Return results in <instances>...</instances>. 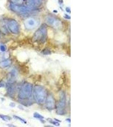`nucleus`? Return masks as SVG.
Instances as JSON below:
<instances>
[{
    "label": "nucleus",
    "instance_id": "1",
    "mask_svg": "<svg viewBox=\"0 0 113 127\" xmlns=\"http://www.w3.org/2000/svg\"><path fill=\"white\" fill-rule=\"evenodd\" d=\"M32 85L26 82L21 87L18 94V97L22 102L28 101L32 97Z\"/></svg>",
    "mask_w": 113,
    "mask_h": 127
},
{
    "label": "nucleus",
    "instance_id": "2",
    "mask_svg": "<svg viewBox=\"0 0 113 127\" xmlns=\"http://www.w3.org/2000/svg\"><path fill=\"white\" fill-rule=\"evenodd\" d=\"M47 92L44 87L36 85L34 89V97L35 101L39 104H43L46 101Z\"/></svg>",
    "mask_w": 113,
    "mask_h": 127
},
{
    "label": "nucleus",
    "instance_id": "3",
    "mask_svg": "<svg viewBox=\"0 0 113 127\" xmlns=\"http://www.w3.org/2000/svg\"><path fill=\"white\" fill-rule=\"evenodd\" d=\"M47 35L46 26L43 25L35 33L33 36V41L35 42L43 43L46 39Z\"/></svg>",
    "mask_w": 113,
    "mask_h": 127
},
{
    "label": "nucleus",
    "instance_id": "4",
    "mask_svg": "<svg viewBox=\"0 0 113 127\" xmlns=\"http://www.w3.org/2000/svg\"><path fill=\"white\" fill-rule=\"evenodd\" d=\"M66 99L65 94L64 92H61L60 95V98L57 105V113L59 115H63L66 114Z\"/></svg>",
    "mask_w": 113,
    "mask_h": 127
},
{
    "label": "nucleus",
    "instance_id": "5",
    "mask_svg": "<svg viewBox=\"0 0 113 127\" xmlns=\"http://www.w3.org/2000/svg\"><path fill=\"white\" fill-rule=\"evenodd\" d=\"M39 23L38 20L33 18H27L24 22L25 28L29 30L36 28L38 26Z\"/></svg>",
    "mask_w": 113,
    "mask_h": 127
},
{
    "label": "nucleus",
    "instance_id": "6",
    "mask_svg": "<svg viewBox=\"0 0 113 127\" xmlns=\"http://www.w3.org/2000/svg\"><path fill=\"white\" fill-rule=\"evenodd\" d=\"M10 8L14 12L22 13H25L29 12L31 11V9L29 7L13 4H10Z\"/></svg>",
    "mask_w": 113,
    "mask_h": 127
},
{
    "label": "nucleus",
    "instance_id": "7",
    "mask_svg": "<svg viewBox=\"0 0 113 127\" xmlns=\"http://www.w3.org/2000/svg\"><path fill=\"white\" fill-rule=\"evenodd\" d=\"M9 29L13 34H18L19 32V26L18 23L14 19H10L7 23Z\"/></svg>",
    "mask_w": 113,
    "mask_h": 127
},
{
    "label": "nucleus",
    "instance_id": "8",
    "mask_svg": "<svg viewBox=\"0 0 113 127\" xmlns=\"http://www.w3.org/2000/svg\"><path fill=\"white\" fill-rule=\"evenodd\" d=\"M46 105L47 109L49 110H52L55 108L56 103L54 98L51 95H50L47 97Z\"/></svg>",
    "mask_w": 113,
    "mask_h": 127
},
{
    "label": "nucleus",
    "instance_id": "9",
    "mask_svg": "<svg viewBox=\"0 0 113 127\" xmlns=\"http://www.w3.org/2000/svg\"><path fill=\"white\" fill-rule=\"evenodd\" d=\"M7 92L9 95L12 97L14 95V93L16 92V87L14 82H9L8 84L7 85Z\"/></svg>",
    "mask_w": 113,
    "mask_h": 127
},
{
    "label": "nucleus",
    "instance_id": "10",
    "mask_svg": "<svg viewBox=\"0 0 113 127\" xmlns=\"http://www.w3.org/2000/svg\"><path fill=\"white\" fill-rule=\"evenodd\" d=\"M42 0H27V4L30 7L36 8L40 6Z\"/></svg>",
    "mask_w": 113,
    "mask_h": 127
},
{
    "label": "nucleus",
    "instance_id": "11",
    "mask_svg": "<svg viewBox=\"0 0 113 127\" xmlns=\"http://www.w3.org/2000/svg\"><path fill=\"white\" fill-rule=\"evenodd\" d=\"M47 21L50 24L54 26L55 27L59 28V27L61 25V23L59 22V21L56 20L54 18H49L48 19Z\"/></svg>",
    "mask_w": 113,
    "mask_h": 127
},
{
    "label": "nucleus",
    "instance_id": "12",
    "mask_svg": "<svg viewBox=\"0 0 113 127\" xmlns=\"http://www.w3.org/2000/svg\"><path fill=\"white\" fill-rule=\"evenodd\" d=\"M12 63V61L10 59H6L0 62V67L2 68H6L9 66Z\"/></svg>",
    "mask_w": 113,
    "mask_h": 127
},
{
    "label": "nucleus",
    "instance_id": "13",
    "mask_svg": "<svg viewBox=\"0 0 113 127\" xmlns=\"http://www.w3.org/2000/svg\"><path fill=\"white\" fill-rule=\"evenodd\" d=\"M0 118L3 120L4 121H6V122H8L11 120V117L7 116V115H2V114H0Z\"/></svg>",
    "mask_w": 113,
    "mask_h": 127
},
{
    "label": "nucleus",
    "instance_id": "14",
    "mask_svg": "<svg viewBox=\"0 0 113 127\" xmlns=\"http://www.w3.org/2000/svg\"><path fill=\"white\" fill-rule=\"evenodd\" d=\"M34 117L36 119H39L40 120H41L42 121H43V119H44V117H43V116H42L38 113H34Z\"/></svg>",
    "mask_w": 113,
    "mask_h": 127
},
{
    "label": "nucleus",
    "instance_id": "15",
    "mask_svg": "<svg viewBox=\"0 0 113 127\" xmlns=\"http://www.w3.org/2000/svg\"><path fill=\"white\" fill-rule=\"evenodd\" d=\"M13 117H14V118H15V119H18L19 120H20V121L21 123H25V124H26V121L25 120H24L23 119L21 118V117H18V116H17L16 115H14V116H13Z\"/></svg>",
    "mask_w": 113,
    "mask_h": 127
},
{
    "label": "nucleus",
    "instance_id": "16",
    "mask_svg": "<svg viewBox=\"0 0 113 127\" xmlns=\"http://www.w3.org/2000/svg\"><path fill=\"white\" fill-rule=\"evenodd\" d=\"M47 120H48L50 123H52L53 125H56V126H59V125H60V124H59V123H58V122L54 121V120H52V119H48Z\"/></svg>",
    "mask_w": 113,
    "mask_h": 127
},
{
    "label": "nucleus",
    "instance_id": "17",
    "mask_svg": "<svg viewBox=\"0 0 113 127\" xmlns=\"http://www.w3.org/2000/svg\"><path fill=\"white\" fill-rule=\"evenodd\" d=\"M0 50L2 52H5L6 50V47L4 44H1L0 45Z\"/></svg>",
    "mask_w": 113,
    "mask_h": 127
},
{
    "label": "nucleus",
    "instance_id": "18",
    "mask_svg": "<svg viewBox=\"0 0 113 127\" xmlns=\"http://www.w3.org/2000/svg\"><path fill=\"white\" fill-rule=\"evenodd\" d=\"M12 2L16 4H21L23 1V0H11Z\"/></svg>",
    "mask_w": 113,
    "mask_h": 127
},
{
    "label": "nucleus",
    "instance_id": "19",
    "mask_svg": "<svg viewBox=\"0 0 113 127\" xmlns=\"http://www.w3.org/2000/svg\"><path fill=\"white\" fill-rule=\"evenodd\" d=\"M10 106L12 107H14L15 106V105L14 103H10Z\"/></svg>",
    "mask_w": 113,
    "mask_h": 127
},
{
    "label": "nucleus",
    "instance_id": "20",
    "mask_svg": "<svg viewBox=\"0 0 113 127\" xmlns=\"http://www.w3.org/2000/svg\"></svg>",
    "mask_w": 113,
    "mask_h": 127
}]
</instances>
